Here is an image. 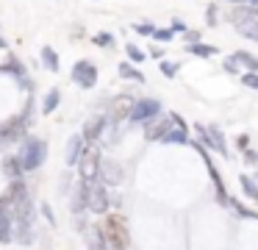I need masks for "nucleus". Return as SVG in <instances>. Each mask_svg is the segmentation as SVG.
<instances>
[{
	"label": "nucleus",
	"instance_id": "obj_30",
	"mask_svg": "<svg viewBox=\"0 0 258 250\" xmlns=\"http://www.w3.org/2000/svg\"><path fill=\"white\" fill-rule=\"evenodd\" d=\"M95 42H97V44H111V36H108V33H100Z\"/></svg>",
	"mask_w": 258,
	"mask_h": 250
},
{
	"label": "nucleus",
	"instance_id": "obj_4",
	"mask_svg": "<svg viewBox=\"0 0 258 250\" xmlns=\"http://www.w3.org/2000/svg\"><path fill=\"white\" fill-rule=\"evenodd\" d=\"M84 192H86V209L95 211V214H106L108 209V194L103 183H84Z\"/></svg>",
	"mask_w": 258,
	"mask_h": 250
},
{
	"label": "nucleus",
	"instance_id": "obj_19",
	"mask_svg": "<svg viewBox=\"0 0 258 250\" xmlns=\"http://www.w3.org/2000/svg\"><path fill=\"white\" fill-rule=\"evenodd\" d=\"M56 106H58V89H50V92L45 94L42 111H45V114H53V111H56Z\"/></svg>",
	"mask_w": 258,
	"mask_h": 250
},
{
	"label": "nucleus",
	"instance_id": "obj_33",
	"mask_svg": "<svg viewBox=\"0 0 258 250\" xmlns=\"http://www.w3.org/2000/svg\"><path fill=\"white\" fill-rule=\"evenodd\" d=\"M0 47H6V42H3V39H0Z\"/></svg>",
	"mask_w": 258,
	"mask_h": 250
},
{
	"label": "nucleus",
	"instance_id": "obj_20",
	"mask_svg": "<svg viewBox=\"0 0 258 250\" xmlns=\"http://www.w3.org/2000/svg\"><path fill=\"white\" fill-rule=\"evenodd\" d=\"M189 53L200 56V59H208V56L217 53V47H211V44H200V42H195V44H189Z\"/></svg>",
	"mask_w": 258,
	"mask_h": 250
},
{
	"label": "nucleus",
	"instance_id": "obj_12",
	"mask_svg": "<svg viewBox=\"0 0 258 250\" xmlns=\"http://www.w3.org/2000/svg\"><path fill=\"white\" fill-rule=\"evenodd\" d=\"M106 122H108L106 117H92V120L86 122V128H84V139H86V142H95V139L106 131Z\"/></svg>",
	"mask_w": 258,
	"mask_h": 250
},
{
	"label": "nucleus",
	"instance_id": "obj_2",
	"mask_svg": "<svg viewBox=\"0 0 258 250\" xmlns=\"http://www.w3.org/2000/svg\"><path fill=\"white\" fill-rule=\"evenodd\" d=\"M158 114H161V103H158V100H153V97H142V100H136V103H134V111H131L128 120L147 125V122L156 120Z\"/></svg>",
	"mask_w": 258,
	"mask_h": 250
},
{
	"label": "nucleus",
	"instance_id": "obj_28",
	"mask_svg": "<svg viewBox=\"0 0 258 250\" xmlns=\"http://www.w3.org/2000/svg\"><path fill=\"white\" fill-rule=\"evenodd\" d=\"M244 159H247V164H255V161H258V153H255V150H244Z\"/></svg>",
	"mask_w": 258,
	"mask_h": 250
},
{
	"label": "nucleus",
	"instance_id": "obj_6",
	"mask_svg": "<svg viewBox=\"0 0 258 250\" xmlns=\"http://www.w3.org/2000/svg\"><path fill=\"white\" fill-rule=\"evenodd\" d=\"M103 236H106L108 247H117V250H125V244H128V239H125V231H122V222L117 220V217H111V220L106 222V228H100Z\"/></svg>",
	"mask_w": 258,
	"mask_h": 250
},
{
	"label": "nucleus",
	"instance_id": "obj_17",
	"mask_svg": "<svg viewBox=\"0 0 258 250\" xmlns=\"http://www.w3.org/2000/svg\"><path fill=\"white\" fill-rule=\"evenodd\" d=\"M239 183H241V192H244L247 197H250V200H258V181H250L247 175H241Z\"/></svg>",
	"mask_w": 258,
	"mask_h": 250
},
{
	"label": "nucleus",
	"instance_id": "obj_10",
	"mask_svg": "<svg viewBox=\"0 0 258 250\" xmlns=\"http://www.w3.org/2000/svg\"><path fill=\"white\" fill-rule=\"evenodd\" d=\"M84 133H75L73 139H70V144H67V164L70 167H75L81 161V156H84Z\"/></svg>",
	"mask_w": 258,
	"mask_h": 250
},
{
	"label": "nucleus",
	"instance_id": "obj_13",
	"mask_svg": "<svg viewBox=\"0 0 258 250\" xmlns=\"http://www.w3.org/2000/svg\"><path fill=\"white\" fill-rule=\"evenodd\" d=\"M161 142H164V144H186V142H189V136H186V128H178V125H175L172 131H169L167 136L161 139Z\"/></svg>",
	"mask_w": 258,
	"mask_h": 250
},
{
	"label": "nucleus",
	"instance_id": "obj_25",
	"mask_svg": "<svg viewBox=\"0 0 258 250\" xmlns=\"http://www.w3.org/2000/svg\"><path fill=\"white\" fill-rule=\"evenodd\" d=\"M158 67H161V72L167 78H175V72H178V64H175V61H161Z\"/></svg>",
	"mask_w": 258,
	"mask_h": 250
},
{
	"label": "nucleus",
	"instance_id": "obj_29",
	"mask_svg": "<svg viewBox=\"0 0 258 250\" xmlns=\"http://www.w3.org/2000/svg\"><path fill=\"white\" fill-rule=\"evenodd\" d=\"M172 31H175V33H186L189 28H186L183 22H172Z\"/></svg>",
	"mask_w": 258,
	"mask_h": 250
},
{
	"label": "nucleus",
	"instance_id": "obj_3",
	"mask_svg": "<svg viewBox=\"0 0 258 250\" xmlns=\"http://www.w3.org/2000/svg\"><path fill=\"white\" fill-rule=\"evenodd\" d=\"M78 167H81V181H84V183H92V181H95V178L100 175V170H103L97 147H86L84 156H81V161H78Z\"/></svg>",
	"mask_w": 258,
	"mask_h": 250
},
{
	"label": "nucleus",
	"instance_id": "obj_9",
	"mask_svg": "<svg viewBox=\"0 0 258 250\" xmlns=\"http://www.w3.org/2000/svg\"><path fill=\"white\" fill-rule=\"evenodd\" d=\"M197 133H200V139L206 144H211L217 153H222V156H228V147L222 144V133L217 131V128H206V125H197Z\"/></svg>",
	"mask_w": 258,
	"mask_h": 250
},
{
	"label": "nucleus",
	"instance_id": "obj_26",
	"mask_svg": "<svg viewBox=\"0 0 258 250\" xmlns=\"http://www.w3.org/2000/svg\"><path fill=\"white\" fill-rule=\"evenodd\" d=\"M241 83L250 86V89H258V72H244V75H241Z\"/></svg>",
	"mask_w": 258,
	"mask_h": 250
},
{
	"label": "nucleus",
	"instance_id": "obj_22",
	"mask_svg": "<svg viewBox=\"0 0 258 250\" xmlns=\"http://www.w3.org/2000/svg\"><path fill=\"white\" fill-rule=\"evenodd\" d=\"M172 28H156V33H153V39H156V42H169V39H172Z\"/></svg>",
	"mask_w": 258,
	"mask_h": 250
},
{
	"label": "nucleus",
	"instance_id": "obj_23",
	"mask_svg": "<svg viewBox=\"0 0 258 250\" xmlns=\"http://www.w3.org/2000/svg\"><path fill=\"white\" fill-rule=\"evenodd\" d=\"M134 31L139 33V36H153V33H156V28H153V25H147V22H136V25H134Z\"/></svg>",
	"mask_w": 258,
	"mask_h": 250
},
{
	"label": "nucleus",
	"instance_id": "obj_18",
	"mask_svg": "<svg viewBox=\"0 0 258 250\" xmlns=\"http://www.w3.org/2000/svg\"><path fill=\"white\" fill-rule=\"evenodd\" d=\"M119 75H122V78H131V81H139V83H145V75H142V72L136 70V67H131L128 61H125V64H119Z\"/></svg>",
	"mask_w": 258,
	"mask_h": 250
},
{
	"label": "nucleus",
	"instance_id": "obj_24",
	"mask_svg": "<svg viewBox=\"0 0 258 250\" xmlns=\"http://www.w3.org/2000/svg\"><path fill=\"white\" fill-rule=\"evenodd\" d=\"M125 53H128L131 61H142V59H145V50H139L136 44H128V47H125Z\"/></svg>",
	"mask_w": 258,
	"mask_h": 250
},
{
	"label": "nucleus",
	"instance_id": "obj_14",
	"mask_svg": "<svg viewBox=\"0 0 258 250\" xmlns=\"http://www.w3.org/2000/svg\"><path fill=\"white\" fill-rule=\"evenodd\" d=\"M100 172H103V175H106V183H117L119 178H122V170H119V167L114 164V161H106Z\"/></svg>",
	"mask_w": 258,
	"mask_h": 250
},
{
	"label": "nucleus",
	"instance_id": "obj_34",
	"mask_svg": "<svg viewBox=\"0 0 258 250\" xmlns=\"http://www.w3.org/2000/svg\"><path fill=\"white\" fill-rule=\"evenodd\" d=\"M255 181H258V178H255Z\"/></svg>",
	"mask_w": 258,
	"mask_h": 250
},
{
	"label": "nucleus",
	"instance_id": "obj_21",
	"mask_svg": "<svg viewBox=\"0 0 258 250\" xmlns=\"http://www.w3.org/2000/svg\"><path fill=\"white\" fill-rule=\"evenodd\" d=\"M6 172L12 178H20V172H23V164H20V159H9L6 161Z\"/></svg>",
	"mask_w": 258,
	"mask_h": 250
},
{
	"label": "nucleus",
	"instance_id": "obj_31",
	"mask_svg": "<svg viewBox=\"0 0 258 250\" xmlns=\"http://www.w3.org/2000/svg\"><path fill=\"white\" fill-rule=\"evenodd\" d=\"M247 142H250L247 136H239V147H241V150H247Z\"/></svg>",
	"mask_w": 258,
	"mask_h": 250
},
{
	"label": "nucleus",
	"instance_id": "obj_5",
	"mask_svg": "<svg viewBox=\"0 0 258 250\" xmlns=\"http://www.w3.org/2000/svg\"><path fill=\"white\" fill-rule=\"evenodd\" d=\"M73 81L78 83L81 89H92L97 83V67L92 61H78L73 67Z\"/></svg>",
	"mask_w": 258,
	"mask_h": 250
},
{
	"label": "nucleus",
	"instance_id": "obj_16",
	"mask_svg": "<svg viewBox=\"0 0 258 250\" xmlns=\"http://www.w3.org/2000/svg\"><path fill=\"white\" fill-rule=\"evenodd\" d=\"M233 56H236V61H239V64L247 67V72H258V59H255V56L244 53V50H239V53H233Z\"/></svg>",
	"mask_w": 258,
	"mask_h": 250
},
{
	"label": "nucleus",
	"instance_id": "obj_1",
	"mask_svg": "<svg viewBox=\"0 0 258 250\" xmlns=\"http://www.w3.org/2000/svg\"><path fill=\"white\" fill-rule=\"evenodd\" d=\"M47 159V144L45 139H25L23 150H20V164H23V170H36V167H42Z\"/></svg>",
	"mask_w": 258,
	"mask_h": 250
},
{
	"label": "nucleus",
	"instance_id": "obj_11",
	"mask_svg": "<svg viewBox=\"0 0 258 250\" xmlns=\"http://www.w3.org/2000/svg\"><path fill=\"white\" fill-rule=\"evenodd\" d=\"M14 239V217L6 209H0V242L9 244Z\"/></svg>",
	"mask_w": 258,
	"mask_h": 250
},
{
	"label": "nucleus",
	"instance_id": "obj_7",
	"mask_svg": "<svg viewBox=\"0 0 258 250\" xmlns=\"http://www.w3.org/2000/svg\"><path fill=\"white\" fill-rule=\"evenodd\" d=\"M23 133H25V117H14V120H9L6 125H0V144L17 142Z\"/></svg>",
	"mask_w": 258,
	"mask_h": 250
},
{
	"label": "nucleus",
	"instance_id": "obj_15",
	"mask_svg": "<svg viewBox=\"0 0 258 250\" xmlns=\"http://www.w3.org/2000/svg\"><path fill=\"white\" fill-rule=\"evenodd\" d=\"M42 61H45V67L50 72H58V56L53 47H42Z\"/></svg>",
	"mask_w": 258,
	"mask_h": 250
},
{
	"label": "nucleus",
	"instance_id": "obj_8",
	"mask_svg": "<svg viewBox=\"0 0 258 250\" xmlns=\"http://www.w3.org/2000/svg\"><path fill=\"white\" fill-rule=\"evenodd\" d=\"M172 125H175V120H172V117H169V120H158V117H156V120H150V122H147L145 136L150 139V142H156V139L161 142V139L167 136L169 131H172Z\"/></svg>",
	"mask_w": 258,
	"mask_h": 250
},
{
	"label": "nucleus",
	"instance_id": "obj_27",
	"mask_svg": "<svg viewBox=\"0 0 258 250\" xmlns=\"http://www.w3.org/2000/svg\"><path fill=\"white\" fill-rule=\"evenodd\" d=\"M225 70H228V72H236V70H239V61H236V56L225 59Z\"/></svg>",
	"mask_w": 258,
	"mask_h": 250
},
{
	"label": "nucleus",
	"instance_id": "obj_32",
	"mask_svg": "<svg viewBox=\"0 0 258 250\" xmlns=\"http://www.w3.org/2000/svg\"><path fill=\"white\" fill-rule=\"evenodd\" d=\"M247 3H250V6H252V9H258V0H247Z\"/></svg>",
	"mask_w": 258,
	"mask_h": 250
}]
</instances>
